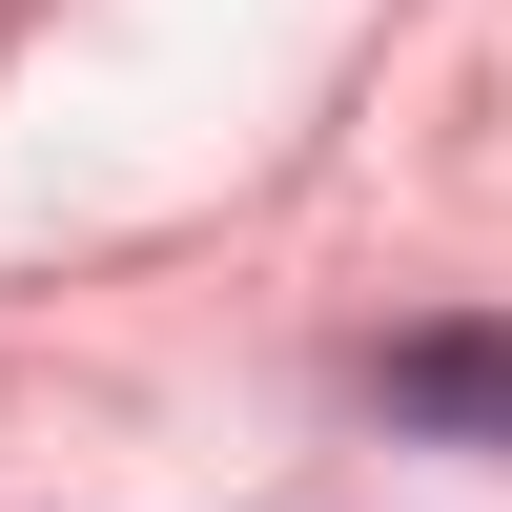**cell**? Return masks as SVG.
I'll use <instances>...</instances> for the list:
<instances>
[{
	"mask_svg": "<svg viewBox=\"0 0 512 512\" xmlns=\"http://www.w3.org/2000/svg\"><path fill=\"white\" fill-rule=\"evenodd\" d=\"M390 410H451V431H512V328H431V349H390Z\"/></svg>",
	"mask_w": 512,
	"mask_h": 512,
	"instance_id": "obj_1",
	"label": "cell"
}]
</instances>
